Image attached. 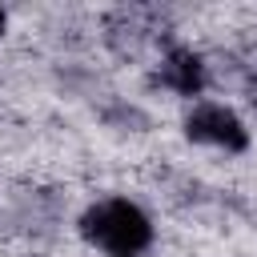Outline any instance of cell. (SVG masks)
I'll list each match as a JSON object with an SVG mask.
<instances>
[{
  "label": "cell",
  "mask_w": 257,
  "mask_h": 257,
  "mask_svg": "<svg viewBox=\"0 0 257 257\" xmlns=\"http://www.w3.org/2000/svg\"><path fill=\"white\" fill-rule=\"evenodd\" d=\"M80 233L108 257H137L153 245V221L128 197H104L80 217Z\"/></svg>",
  "instance_id": "cell-1"
},
{
  "label": "cell",
  "mask_w": 257,
  "mask_h": 257,
  "mask_svg": "<svg viewBox=\"0 0 257 257\" xmlns=\"http://www.w3.org/2000/svg\"><path fill=\"white\" fill-rule=\"evenodd\" d=\"M189 137L201 141V145H213L221 153H241L249 145V128L241 124V116L225 104H197L185 120Z\"/></svg>",
  "instance_id": "cell-2"
},
{
  "label": "cell",
  "mask_w": 257,
  "mask_h": 257,
  "mask_svg": "<svg viewBox=\"0 0 257 257\" xmlns=\"http://www.w3.org/2000/svg\"><path fill=\"white\" fill-rule=\"evenodd\" d=\"M161 84L173 88L177 96H197L205 88V64H201V56L189 52V48H173L161 60Z\"/></svg>",
  "instance_id": "cell-3"
}]
</instances>
